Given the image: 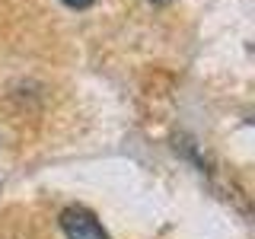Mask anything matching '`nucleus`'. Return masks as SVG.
<instances>
[{"label":"nucleus","mask_w":255,"mask_h":239,"mask_svg":"<svg viewBox=\"0 0 255 239\" xmlns=\"http://www.w3.org/2000/svg\"><path fill=\"white\" fill-rule=\"evenodd\" d=\"M61 230L67 239H109V233L102 230V223L96 220L93 211H86V207H67V211L61 214Z\"/></svg>","instance_id":"obj_1"},{"label":"nucleus","mask_w":255,"mask_h":239,"mask_svg":"<svg viewBox=\"0 0 255 239\" xmlns=\"http://www.w3.org/2000/svg\"><path fill=\"white\" fill-rule=\"evenodd\" d=\"M64 6H70V10H86V6H93L96 0H61Z\"/></svg>","instance_id":"obj_2"},{"label":"nucleus","mask_w":255,"mask_h":239,"mask_svg":"<svg viewBox=\"0 0 255 239\" xmlns=\"http://www.w3.org/2000/svg\"><path fill=\"white\" fill-rule=\"evenodd\" d=\"M150 3H156V6H166V3H172V0H150Z\"/></svg>","instance_id":"obj_3"}]
</instances>
